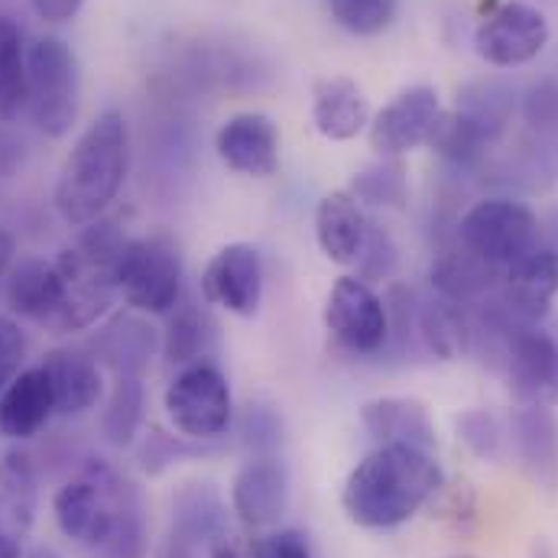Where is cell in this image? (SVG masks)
Wrapping results in <instances>:
<instances>
[{"label":"cell","mask_w":558,"mask_h":558,"mask_svg":"<svg viewBox=\"0 0 558 558\" xmlns=\"http://www.w3.org/2000/svg\"><path fill=\"white\" fill-rule=\"evenodd\" d=\"M441 468L432 451L380 445L344 481L341 507L364 530H393L413 520L441 490Z\"/></svg>","instance_id":"6da1fadb"},{"label":"cell","mask_w":558,"mask_h":558,"mask_svg":"<svg viewBox=\"0 0 558 558\" xmlns=\"http://www.w3.org/2000/svg\"><path fill=\"white\" fill-rule=\"evenodd\" d=\"M131 169V134L121 111L98 114L62 162L52 202L65 225L85 228L118 202Z\"/></svg>","instance_id":"7a4b0ae2"},{"label":"cell","mask_w":558,"mask_h":558,"mask_svg":"<svg viewBox=\"0 0 558 558\" xmlns=\"http://www.w3.org/2000/svg\"><path fill=\"white\" fill-rule=\"evenodd\" d=\"M131 238L118 221L98 218L78 231V238L59 254L56 267L65 282V302L52 325V335H75L92 328L118 299V264Z\"/></svg>","instance_id":"3957f363"},{"label":"cell","mask_w":558,"mask_h":558,"mask_svg":"<svg viewBox=\"0 0 558 558\" xmlns=\"http://www.w3.org/2000/svg\"><path fill=\"white\" fill-rule=\"evenodd\" d=\"M458 247L484 267L504 274L543 247V225L526 202L507 195L481 198L458 221Z\"/></svg>","instance_id":"277c9868"},{"label":"cell","mask_w":558,"mask_h":558,"mask_svg":"<svg viewBox=\"0 0 558 558\" xmlns=\"http://www.w3.org/2000/svg\"><path fill=\"white\" fill-rule=\"evenodd\" d=\"M82 72L75 52L59 36L26 46V111L46 137H65L78 121Z\"/></svg>","instance_id":"5b68a950"},{"label":"cell","mask_w":558,"mask_h":558,"mask_svg":"<svg viewBox=\"0 0 558 558\" xmlns=\"http://www.w3.org/2000/svg\"><path fill=\"white\" fill-rule=\"evenodd\" d=\"M185 264L179 241L166 231L131 238L118 264V295L137 315H169L182 302Z\"/></svg>","instance_id":"8992f818"},{"label":"cell","mask_w":558,"mask_h":558,"mask_svg":"<svg viewBox=\"0 0 558 558\" xmlns=\"http://www.w3.org/2000/svg\"><path fill=\"white\" fill-rule=\"evenodd\" d=\"M172 428L189 441H218L234 422V400L228 377L211 361L182 367L162 397Z\"/></svg>","instance_id":"52a82bcc"},{"label":"cell","mask_w":558,"mask_h":558,"mask_svg":"<svg viewBox=\"0 0 558 558\" xmlns=\"http://www.w3.org/2000/svg\"><path fill=\"white\" fill-rule=\"evenodd\" d=\"M500 371L520 407H558V325L543 318L520 325L504 351Z\"/></svg>","instance_id":"ba28073f"},{"label":"cell","mask_w":558,"mask_h":558,"mask_svg":"<svg viewBox=\"0 0 558 558\" xmlns=\"http://www.w3.org/2000/svg\"><path fill=\"white\" fill-rule=\"evenodd\" d=\"M325 325L331 338L361 357L380 354L390 338L387 299L361 277H338L325 299Z\"/></svg>","instance_id":"9c48e42d"},{"label":"cell","mask_w":558,"mask_h":558,"mask_svg":"<svg viewBox=\"0 0 558 558\" xmlns=\"http://www.w3.org/2000/svg\"><path fill=\"white\" fill-rule=\"evenodd\" d=\"M549 20L526 0L497 3L474 29V49L487 65L517 69L533 62L549 46Z\"/></svg>","instance_id":"30bf717a"},{"label":"cell","mask_w":558,"mask_h":558,"mask_svg":"<svg viewBox=\"0 0 558 558\" xmlns=\"http://www.w3.org/2000/svg\"><path fill=\"white\" fill-rule=\"evenodd\" d=\"M202 295L208 305H218L231 315L251 318L264 302V260L254 244H228L221 247L205 274Z\"/></svg>","instance_id":"8fae6325"},{"label":"cell","mask_w":558,"mask_h":558,"mask_svg":"<svg viewBox=\"0 0 558 558\" xmlns=\"http://www.w3.org/2000/svg\"><path fill=\"white\" fill-rule=\"evenodd\" d=\"M441 114L438 92L432 85H413L400 92L377 118H371V146L384 159H403L425 143L435 118Z\"/></svg>","instance_id":"7c38bea8"},{"label":"cell","mask_w":558,"mask_h":558,"mask_svg":"<svg viewBox=\"0 0 558 558\" xmlns=\"http://www.w3.org/2000/svg\"><path fill=\"white\" fill-rule=\"evenodd\" d=\"M497 302L504 312L520 322H543L553 312V302L558 295V254L553 247H536L526 254L520 264L504 270L500 286H497Z\"/></svg>","instance_id":"4fadbf2b"},{"label":"cell","mask_w":558,"mask_h":558,"mask_svg":"<svg viewBox=\"0 0 558 558\" xmlns=\"http://www.w3.org/2000/svg\"><path fill=\"white\" fill-rule=\"evenodd\" d=\"M289 504V471L277 454H254L231 481V507L247 530L274 526Z\"/></svg>","instance_id":"5bb4252c"},{"label":"cell","mask_w":558,"mask_h":558,"mask_svg":"<svg viewBox=\"0 0 558 558\" xmlns=\"http://www.w3.org/2000/svg\"><path fill=\"white\" fill-rule=\"evenodd\" d=\"M215 149L221 162L251 179H270L279 169V131L274 118L260 111H244L228 118L218 134Z\"/></svg>","instance_id":"9a60e30c"},{"label":"cell","mask_w":558,"mask_h":558,"mask_svg":"<svg viewBox=\"0 0 558 558\" xmlns=\"http://www.w3.org/2000/svg\"><path fill=\"white\" fill-rule=\"evenodd\" d=\"M510 445L526 477L539 490H558V416L553 407H517L510 418Z\"/></svg>","instance_id":"2e32d148"},{"label":"cell","mask_w":558,"mask_h":558,"mask_svg":"<svg viewBox=\"0 0 558 558\" xmlns=\"http://www.w3.org/2000/svg\"><path fill=\"white\" fill-rule=\"evenodd\" d=\"M65 302V282L56 264L39 260V257H26L20 264L10 267L7 274V305L13 315L43 325L46 331H52L59 312Z\"/></svg>","instance_id":"e0dca14e"},{"label":"cell","mask_w":558,"mask_h":558,"mask_svg":"<svg viewBox=\"0 0 558 558\" xmlns=\"http://www.w3.org/2000/svg\"><path fill=\"white\" fill-rule=\"evenodd\" d=\"M43 371L49 374L59 416H82V413L95 410L105 397L101 364L95 361L92 351L59 348V351L46 354Z\"/></svg>","instance_id":"ac0fdd59"},{"label":"cell","mask_w":558,"mask_h":558,"mask_svg":"<svg viewBox=\"0 0 558 558\" xmlns=\"http://www.w3.org/2000/svg\"><path fill=\"white\" fill-rule=\"evenodd\" d=\"M52 413H56V400L43 364L20 371L0 390V435L10 441H26L39 435Z\"/></svg>","instance_id":"d6986e66"},{"label":"cell","mask_w":558,"mask_h":558,"mask_svg":"<svg viewBox=\"0 0 558 558\" xmlns=\"http://www.w3.org/2000/svg\"><path fill=\"white\" fill-rule=\"evenodd\" d=\"M312 124L325 140L344 143L371 128V101L354 78H322L312 92Z\"/></svg>","instance_id":"ffe728a7"},{"label":"cell","mask_w":558,"mask_h":558,"mask_svg":"<svg viewBox=\"0 0 558 558\" xmlns=\"http://www.w3.org/2000/svg\"><path fill=\"white\" fill-rule=\"evenodd\" d=\"M361 422L380 445H410V448H418V451H435L438 448L428 407L416 397L371 400L361 410Z\"/></svg>","instance_id":"44dd1931"},{"label":"cell","mask_w":558,"mask_h":558,"mask_svg":"<svg viewBox=\"0 0 558 558\" xmlns=\"http://www.w3.org/2000/svg\"><path fill=\"white\" fill-rule=\"evenodd\" d=\"M371 221L351 192H331L315 208V241L331 264H354L364 251Z\"/></svg>","instance_id":"7402d4cb"},{"label":"cell","mask_w":558,"mask_h":558,"mask_svg":"<svg viewBox=\"0 0 558 558\" xmlns=\"http://www.w3.org/2000/svg\"><path fill=\"white\" fill-rule=\"evenodd\" d=\"M418 351L438 361H454L471 351V308L438 292L416 295Z\"/></svg>","instance_id":"603a6c76"},{"label":"cell","mask_w":558,"mask_h":558,"mask_svg":"<svg viewBox=\"0 0 558 558\" xmlns=\"http://www.w3.org/2000/svg\"><path fill=\"white\" fill-rule=\"evenodd\" d=\"M228 526V504L211 481H189L172 494V539L208 546Z\"/></svg>","instance_id":"cb8c5ba5"},{"label":"cell","mask_w":558,"mask_h":558,"mask_svg":"<svg viewBox=\"0 0 558 558\" xmlns=\"http://www.w3.org/2000/svg\"><path fill=\"white\" fill-rule=\"evenodd\" d=\"M156 351V328L134 315H118L95 338V361L111 367L114 377H143Z\"/></svg>","instance_id":"d4e9b609"},{"label":"cell","mask_w":558,"mask_h":558,"mask_svg":"<svg viewBox=\"0 0 558 558\" xmlns=\"http://www.w3.org/2000/svg\"><path fill=\"white\" fill-rule=\"evenodd\" d=\"M39 507V477L33 458L20 448H7L0 454V523L7 533L23 536Z\"/></svg>","instance_id":"484cf974"},{"label":"cell","mask_w":558,"mask_h":558,"mask_svg":"<svg viewBox=\"0 0 558 558\" xmlns=\"http://www.w3.org/2000/svg\"><path fill=\"white\" fill-rule=\"evenodd\" d=\"M425 146L438 153L451 166H474L484 159V153L494 146V140L484 134L477 121H471L464 111H441L425 137Z\"/></svg>","instance_id":"4316f807"},{"label":"cell","mask_w":558,"mask_h":558,"mask_svg":"<svg viewBox=\"0 0 558 558\" xmlns=\"http://www.w3.org/2000/svg\"><path fill=\"white\" fill-rule=\"evenodd\" d=\"M211 344H215V325H211V318L198 305L179 302L169 312V325H166V335H162L166 357L172 364H179V367H189V364L205 361V354L211 351Z\"/></svg>","instance_id":"83f0119b"},{"label":"cell","mask_w":558,"mask_h":558,"mask_svg":"<svg viewBox=\"0 0 558 558\" xmlns=\"http://www.w3.org/2000/svg\"><path fill=\"white\" fill-rule=\"evenodd\" d=\"M458 111H464L471 121H477L484 128L487 137H504L507 124L517 114V88L507 85L504 78H481L471 82L461 95H458Z\"/></svg>","instance_id":"f1b7e54d"},{"label":"cell","mask_w":558,"mask_h":558,"mask_svg":"<svg viewBox=\"0 0 558 558\" xmlns=\"http://www.w3.org/2000/svg\"><path fill=\"white\" fill-rule=\"evenodd\" d=\"M26 108V46L16 20L0 13V118L13 121Z\"/></svg>","instance_id":"f546056e"},{"label":"cell","mask_w":558,"mask_h":558,"mask_svg":"<svg viewBox=\"0 0 558 558\" xmlns=\"http://www.w3.org/2000/svg\"><path fill=\"white\" fill-rule=\"evenodd\" d=\"M143 410H146L143 377H118L114 380V390L108 397V407L101 413V435L114 448L134 445L140 425H143Z\"/></svg>","instance_id":"4dcf8cb0"},{"label":"cell","mask_w":558,"mask_h":558,"mask_svg":"<svg viewBox=\"0 0 558 558\" xmlns=\"http://www.w3.org/2000/svg\"><path fill=\"white\" fill-rule=\"evenodd\" d=\"M357 205L374 208H407L410 202V175L403 159H380L367 169H361L348 189Z\"/></svg>","instance_id":"1f68e13d"},{"label":"cell","mask_w":558,"mask_h":558,"mask_svg":"<svg viewBox=\"0 0 558 558\" xmlns=\"http://www.w3.org/2000/svg\"><path fill=\"white\" fill-rule=\"evenodd\" d=\"M331 20L351 36H380L393 26L397 0H328Z\"/></svg>","instance_id":"d6a6232c"},{"label":"cell","mask_w":558,"mask_h":558,"mask_svg":"<svg viewBox=\"0 0 558 558\" xmlns=\"http://www.w3.org/2000/svg\"><path fill=\"white\" fill-rule=\"evenodd\" d=\"M458 435L468 445L471 454H477L481 461H500L510 432L504 428V422L494 416L490 410H468L458 416Z\"/></svg>","instance_id":"836d02e7"},{"label":"cell","mask_w":558,"mask_h":558,"mask_svg":"<svg viewBox=\"0 0 558 558\" xmlns=\"http://www.w3.org/2000/svg\"><path fill=\"white\" fill-rule=\"evenodd\" d=\"M149 549V530H146V507L143 497H137L118 520L114 533L98 546L92 558H146Z\"/></svg>","instance_id":"e575fe53"},{"label":"cell","mask_w":558,"mask_h":558,"mask_svg":"<svg viewBox=\"0 0 558 558\" xmlns=\"http://www.w3.org/2000/svg\"><path fill=\"white\" fill-rule=\"evenodd\" d=\"M238 435L254 454H277L282 445V418L270 403H251L241 413Z\"/></svg>","instance_id":"d590c367"},{"label":"cell","mask_w":558,"mask_h":558,"mask_svg":"<svg viewBox=\"0 0 558 558\" xmlns=\"http://www.w3.org/2000/svg\"><path fill=\"white\" fill-rule=\"evenodd\" d=\"M354 264H357V277L367 279V282L390 279L397 274V267H400V251H397L393 238H390L384 228H377V225L371 221L364 251H361V257H357Z\"/></svg>","instance_id":"8d00e7d4"},{"label":"cell","mask_w":558,"mask_h":558,"mask_svg":"<svg viewBox=\"0 0 558 558\" xmlns=\"http://www.w3.org/2000/svg\"><path fill=\"white\" fill-rule=\"evenodd\" d=\"M523 118L543 137L558 134V78L546 75V78H539V82H533L526 88V95H523Z\"/></svg>","instance_id":"74e56055"},{"label":"cell","mask_w":558,"mask_h":558,"mask_svg":"<svg viewBox=\"0 0 558 558\" xmlns=\"http://www.w3.org/2000/svg\"><path fill=\"white\" fill-rule=\"evenodd\" d=\"M208 558H264V543L247 526H225L211 543Z\"/></svg>","instance_id":"f35d334b"},{"label":"cell","mask_w":558,"mask_h":558,"mask_svg":"<svg viewBox=\"0 0 558 558\" xmlns=\"http://www.w3.org/2000/svg\"><path fill=\"white\" fill-rule=\"evenodd\" d=\"M23 357H26V338H23V328L0 315V390L20 374L23 367Z\"/></svg>","instance_id":"ab89813d"},{"label":"cell","mask_w":558,"mask_h":558,"mask_svg":"<svg viewBox=\"0 0 558 558\" xmlns=\"http://www.w3.org/2000/svg\"><path fill=\"white\" fill-rule=\"evenodd\" d=\"M189 451H192V448H189L185 441H179V438L162 435L159 428H153L149 438H146V445H143V451H140V461H143V468H146L149 474H159L169 461H175L179 454H189Z\"/></svg>","instance_id":"60d3db41"},{"label":"cell","mask_w":558,"mask_h":558,"mask_svg":"<svg viewBox=\"0 0 558 558\" xmlns=\"http://www.w3.org/2000/svg\"><path fill=\"white\" fill-rule=\"evenodd\" d=\"M264 558H315L308 536L299 530H279L277 536H270V543H264Z\"/></svg>","instance_id":"b9f144b4"},{"label":"cell","mask_w":558,"mask_h":558,"mask_svg":"<svg viewBox=\"0 0 558 558\" xmlns=\"http://www.w3.org/2000/svg\"><path fill=\"white\" fill-rule=\"evenodd\" d=\"M29 7L43 23H69L78 16L85 0H29Z\"/></svg>","instance_id":"7bdbcfd3"},{"label":"cell","mask_w":558,"mask_h":558,"mask_svg":"<svg viewBox=\"0 0 558 558\" xmlns=\"http://www.w3.org/2000/svg\"><path fill=\"white\" fill-rule=\"evenodd\" d=\"M13 254H16V244L7 231H0V282L7 279L10 267H13Z\"/></svg>","instance_id":"ee69618b"},{"label":"cell","mask_w":558,"mask_h":558,"mask_svg":"<svg viewBox=\"0 0 558 558\" xmlns=\"http://www.w3.org/2000/svg\"><path fill=\"white\" fill-rule=\"evenodd\" d=\"M539 225H543V247H553L558 254V208L549 211V218L539 221Z\"/></svg>","instance_id":"f6af8a7d"},{"label":"cell","mask_w":558,"mask_h":558,"mask_svg":"<svg viewBox=\"0 0 558 558\" xmlns=\"http://www.w3.org/2000/svg\"><path fill=\"white\" fill-rule=\"evenodd\" d=\"M0 558H23V549H20V536L0 530Z\"/></svg>","instance_id":"bcb514c9"},{"label":"cell","mask_w":558,"mask_h":558,"mask_svg":"<svg viewBox=\"0 0 558 558\" xmlns=\"http://www.w3.org/2000/svg\"><path fill=\"white\" fill-rule=\"evenodd\" d=\"M192 553H195L192 546H185V543H179V539L169 536V543H166V549H162V556L159 558H195Z\"/></svg>","instance_id":"7dc6e473"},{"label":"cell","mask_w":558,"mask_h":558,"mask_svg":"<svg viewBox=\"0 0 558 558\" xmlns=\"http://www.w3.org/2000/svg\"><path fill=\"white\" fill-rule=\"evenodd\" d=\"M530 558H553V549H549V543L536 539V543H533V549H530Z\"/></svg>","instance_id":"c3c4849f"},{"label":"cell","mask_w":558,"mask_h":558,"mask_svg":"<svg viewBox=\"0 0 558 558\" xmlns=\"http://www.w3.org/2000/svg\"><path fill=\"white\" fill-rule=\"evenodd\" d=\"M23 558H62L56 549H49V546H36V549H29Z\"/></svg>","instance_id":"681fc988"},{"label":"cell","mask_w":558,"mask_h":558,"mask_svg":"<svg viewBox=\"0 0 558 558\" xmlns=\"http://www.w3.org/2000/svg\"><path fill=\"white\" fill-rule=\"evenodd\" d=\"M451 558H477V556H451Z\"/></svg>","instance_id":"f907efd6"},{"label":"cell","mask_w":558,"mask_h":558,"mask_svg":"<svg viewBox=\"0 0 558 558\" xmlns=\"http://www.w3.org/2000/svg\"><path fill=\"white\" fill-rule=\"evenodd\" d=\"M556 137H558V134H556ZM556 162H558V146H556Z\"/></svg>","instance_id":"816d5d0a"}]
</instances>
